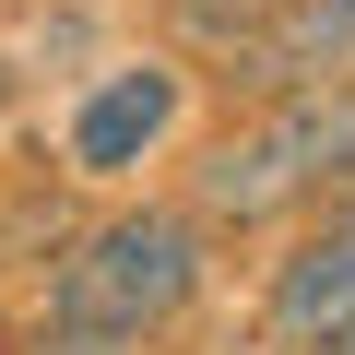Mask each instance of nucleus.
<instances>
[{"mask_svg":"<svg viewBox=\"0 0 355 355\" xmlns=\"http://www.w3.org/2000/svg\"><path fill=\"white\" fill-rule=\"evenodd\" d=\"M331 178H355V83H320V95H272L249 130H225L190 190L214 225H272L296 202H320Z\"/></svg>","mask_w":355,"mask_h":355,"instance_id":"1","label":"nucleus"},{"mask_svg":"<svg viewBox=\"0 0 355 355\" xmlns=\"http://www.w3.org/2000/svg\"><path fill=\"white\" fill-rule=\"evenodd\" d=\"M190 296H202V225H190V214H107V225L60 261L48 320H60V331H119V343H154Z\"/></svg>","mask_w":355,"mask_h":355,"instance_id":"2","label":"nucleus"},{"mask_svg":"<svg viewBox=\"0 0 355 355\" xmlns=\"http://www.w3.org/2000/svg\"><path fill=\"white\" fill-rule=\"evenodd\" d=\"M261 343L272 355H355V202L284 249V272L261 296Z\"/></svg>","mask_w":355,"mask_h":355,"instance_id":"3","label":"nucleus"},{"mask_svg":"<svg viewBox=\"0 0 355 355\" xmlns=\"http://www.w3.org/2000/svg\"><path fill=\"white\" fill-rule=\"evenodd\" d=\"M166 130H178V71H166V60H119V71L71 107V166H83V178H119V166H142Z\"/></svg>","mask_w":355,"mask_h":355,"instance_id":"4","label":"nucleus"},{"mask_svg":"<svg viewBox=\"0 0 355 355\" xmlns=\"http://www.w3.org/2000/svg\"><path fill=\"white\" fill-rule=\"evenodd\" d=\"M237 71H249L261 95L355 83V0H284V12H261V36L237 48Z\"/></svg>","mask_w":355,"mask_h":355,"instance_id":"5","label":"nucleus"},{"mask_svg":"<svg viewBox=\"0 0 355 355\" xmlns=\"http://www.w3.org/2000/svg\"><path fill=\"white\" fill-rule=\"evenodd\" d=\"M36 355H142V343H119V331H60V320H48Z\"/></svg>","mask_w":355,"mask_h":355,"instance_id":"6","label":"nucleus"},{"mask_svg":"<svg viewBox=\"0 0 355 355\" xmlns=\"http://www.w3.org/2000/svg\"><path fill=\"white\" fill-rule=\"evenodd\" d=\"M0 95H12V60H0Z\"/></svg>","mask_w":355,"mask_h":355,"instance_id":"7","label":"nucleus"}]
</instances>
